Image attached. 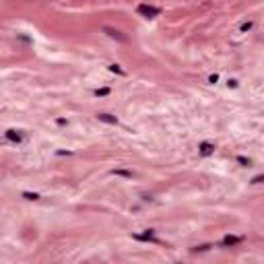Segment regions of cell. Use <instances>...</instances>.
Here are the masks:
<instances>
[{
	"label": "cell",
	"instance_id": "cell-11",
	"mask_svg": "<svg viewBox=\"0 0 264 264\" xmlns=\"http://www.w3.org/2000/svg\"><path fill=\"white\" fill-rule=\"evenodd\" d=\"M110 70H111V72H120V74H124V70L120 68L118 64H111V66H110Z\"/></svg>",
	"mask_w": 264,
	"mask_h": 264
},
{
	"label": "cell",
	"instance_id": "cell-2",
	"mask_svg": "<svg viewBox=\"0 0 264 264\" xmlns=\"http://www.w3.org/2000/svg\"><path fill=\"white\" fill-rule=\"evenodd\" d=\"M198 153H200L202 157H209V155L215 153V145H213V142H200V146H198Z\"/></svg>",
	"mask_w": 264,
	"mask_h": 264
},
{
	"label": "cell",
	"instance_id": "cell-9",
	"mask_svg": "<svg viewBox=\"0 0 264 264\" xmlns=\"http://www.w3.org/2000/svg\"><path fill=\"white\" fill-rule=\"evenodd\" d=\"M23 198H27V200H39V194H31V192H23Z\"/></svg>",
	"mask_w": 264,
	"mask_h": 264
},
{
	"label": "cell",
	"instance_id": "cell-7",
	"mask_svg": "<svg viewBox=\"0 0 264 264\" xmlns=\"http://www.w3.org/2000/svg\"><path fill=\"white\" fill-rule=\"evenodd\" d=\"M242 242V237H235V235H227L223 239V246H235V243Z\"/></svg>",
	"mask_w": 264,
	"mask_h": 264
},
{
	"label": "cell",
	"instance_id": "cell-8",
	"mask_svg": "<svg viewBox=\"0 0 264 264\" xmlns=\"http://www.w3.org/2000/svg\"><path fill=\"white\" fill-rule=\"evenodd\" d=\"M110 93H111L110 87H103V89H97V91H95V95H97V97H105V95H110Z\"/></svg>",
	"mask_w": 264,
	"mask_h": 264
},
{
	"label": "cell",
	"instance_id": "cell-12",
	"mask_svg": "<svg viewBox=\"0 0 264 264\" xmlns=\"http://www.w3.org/2000/svg\"><path fill=\"white\" fill-rule=\"evenodd\" d=\"M248 29H252V23H243V25H242V31H248Z\"/></svg>",
	"mask_w": 264,
	"mask_h": 264
},
{
	"label": "cell",
	"instance_id": "cell-3",
	"mask_svg": "<svg viewBox=\"0 0 264 264\" xmlns=\"http://www.w3.org/2000/svg\"><path fill=\"white\" fill-rule=\"evenodd\" d=\"M103 31L110 37H114V39H118V42H126V35H122L120 31H116V29H111V27H103Z\"/></svg>",
	"mask_w": 264,
	"mask_h": 264
},
{
	"label": "cell",
	"instance_id": "cell-1",
	"mask_svg": "<svg viewBox=\"0 0 264 264\" xmlns=\"http://www.w3.org/2000/svg\"><path fill=\"white\" fill-rule=\"evenodd\" d=\"M142 17H146V19H153V17H157V14H161V8L159 6H149V4H138V8H136Z\"/></svg>",
	"mask_w": 264,
	"mask_h": 264
},
{
	"label": "cell",
	"instance_id": "cell-10",
	"mask_svg": "<svg viewBox=\"0 0 264 264\" xmlns=\"http://www.w3.org/2000/svg\"><path fill=\"white\" fill-rule=\"evenodd\" d=\"M114 174L124 175V178H132V174H130V171H124V169H114Z\"/></svg>",
	"mask_w": 264,
	"mask_h": 264
},
{
	"label": "cell",
	"instance_id": "cell-6",
	"mask_svg": "<svg viewBox=\"0 0 264 264\" xmlns=\"http://www.w3.org/2000/svg\"><path fill=\"white\" fill-rule=\"evenodd\" d=\"M134 239H140V242H155V235H153V231L149 229L146 233H136Z\"/></svg>",
	"mask_w": 264,
	"mask_h": 264
},
{
	"label": "cell",
	"instance_id": "cell-4",
	"mask_svg": "<svg viewBox=\"0 0 264 264\" xmlns=\"http://www.w3.org/2000/svg\"><path fill=\"white\" fill-rule=\"evenodd\" d=\"M99 122H105V124H118V118L111 116V114H97Z\"/></svg>",
	"mask_w": 264,
	"mask_h": 264
},
{
	"label": "cell",
	"instance_id": "cell-5",
	"mask_svg": "<svg viewBox=\"0 0 264 264\" xmlns=\"http://www.w3.org/2000/svg\"><path fill=\"white\" fill-rule=\"evenodd\" d=\"M4 136H6L10 142H21V140H23V134H19L17 130H6V134H4Z\"/></svg>",
	"mask_w": 264,
	"mask_h": 264
}]
</instances>
